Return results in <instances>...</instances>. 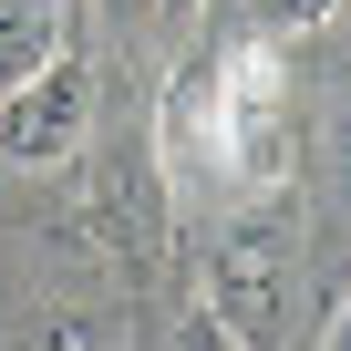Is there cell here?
I'll return each mask as SVG.
<instances>
[{
  "instance_id": "cell-8",
  "label": "cell",
  "mask_w": 351,
  "mask_h": 351,
  "mask_svg": "<svg viewBox=\"0 0 351 351\" xmlns=\"http://www.w3.org/2000/svg\"><path fill=\"white\" fill-rule=\"evenodd\" d=\"M165 351H238V341H228V330H217L207 310H186V320H176V330H165Z\"/></svg>"
},
{
  "instance_id": "cell-3",
  "label": "cell",
  "mask_w": 351,
  "mask_h": 351,
  "mask_svg": "<svg viewBox=\"0 0 351 351\" xmlns=\"http://www.w3.org/2000/svg\"><path fill=\"white\" fill-rule=\"evenodd\" d=\"M217 124H228V62L186 52L155 93V186L165 197H228L217 186Z\"/></svg>"
},
{
  "instance_id": "cell-9",
  "label": "cell",
  "mask_w": 351,
  "mask_h": 351,
  "mask_svg": "<svg viewBox=\"0 0 351 351\" xmlns=\"http://www.w3.org/2000/svg\"><path fill=\"white\" fill-rule=\"evenodd\" d=\"M320 351H351V289H341V310L320 320Z\"/></svg>"
},
{
  "instance_id": "cell-6",
  "label": "cell",
  "mask_w": 351,
  "mask_h": 351,
  "mask_svg": "<svg viewBox=\"0 0 351 351\" xmlns=\"http://www.w3.org/2000/svg\"><path fill=\"white\" fill-rule=\"evenodd\" d=\"M341 11H351V0H248L258 42H310V32H330Z\"/></svg>"
},
{
  "instance_id": "cell-10",
  "label": "cell",
  "mask_w": 351,
  "mask_h": 351,
  "mask_svg": "<svg viewBox=\"0 0 351 351\" xmlns=\"http://www.w3.org/2000/svg\"><path fill=\"white\" fill-rule=\"evenodd\" d=\"M155 11H207V0H155Z\"/></svg>"
},
{
  "instance_id": "cell-4",
  "label": "cell",
  "mask_w": 351,
  "mask_h": 351,
  "mask_svg": "<svg viewBox=\"0 0 351 351\" xmlns=\"http://www.w3.org/2000/svg\"><path fill=\"white\" fill-rule=\"evenodd\" d=\"M93 114H104V83H93V62H73V52H62L42 83L0 93V165H21V176L73 165V155L93 145Z\"/></svg>"
},
{
  "instance_id": "cell-5",
  "label": "cell",
  "mask_w": 351,
  "mask_h": 351,
  "mask_svg": "<svg viewBox=\"0 0 351 351\" xmlns=\"http://www.w3.org/2000/svg\"><path fill=\"white\" fill-rule=\"evenodd\" d=\"M73 52V0H0V93L42 83Z\"/></svg>"
},
{
  "instance_id": "cell-2",
  "label": "cell",
  "mask_w": 351,
  "mask_h": 351,
  "mask_svg": "<svg viewBox=\"0 0 351 351\" xmlns=\"http://www.w3.org/2000/svg\"><path fill=\"white\" fill-rule=\"evenodd\" d=\"M228 124H217V186L228 197H289L300 176V114H289V73L269 62V42H228Z\"/></svg>"
},
{
  "instance_id": "cell-1",
  "label": "cell",
  "mask_w": 351,
  "mask_h": 351,
  "mask_svg": "<svg viewBox=\"0 0 351 351\" xmlns=\"http://www.w3.org/2000/svg\"><path fill=\"white\" fill-rule=\"evenodd\" d=\"M289 197H258L238 207L217 238H207V269H197V310L238 341V351H279L289 341V269H300V238H289Z\"/></svg>"
},
{
  "instance_id": "cell-7",
  "label": "cell",
  "mask_w": 351,
  "mask_h": 351,
  "mask_svg": "<svg viewBox=\"0 0 351 351\" xmlns=\"http://www.w3.org/2000/svg\"><path fill=\"white\" fill-rule=\"evenodd\" d=\"M21 351H114V341H104V320L62 310V320H32V330H21Z\"/></svg>"
}]
</instances>
